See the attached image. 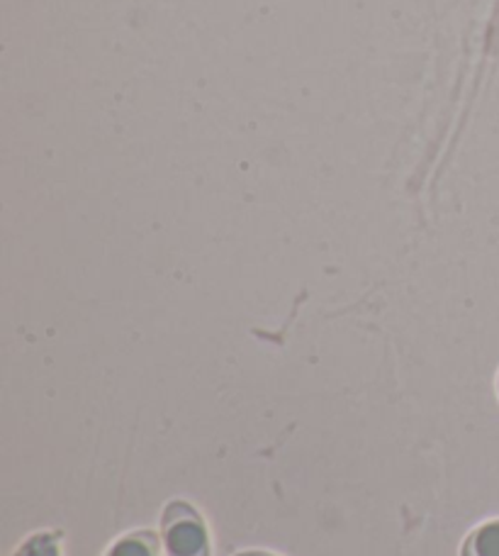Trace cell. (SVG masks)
<instances>
[{"mask_svg":"<svg viewBox=\"0 0 499 556\" xmlns=\"http://www.w3.org/2000/svg\"><path fill=\"white\" fill-rule=\"evenodd\" d=\"M162 534L154 530H132L110 544L103 556H162Z\"/></svg>","mask_w":499,"mask_h":556,"instance_id":"obj_2","label":"cell"},{"mask_svg":"<svg viewBox=\"0 0 499 556\" xmlns=\"http://www.w3.org/2000/svg\"><path fill=\"white\" fill-rule=\"evenodd\" d=\"M158 534L166 556H213L207 522L188 501H168L158 520Z\"/></svg>","mask_w":499,"mask_h":556,"instance_id":"obj_1","label":"cell"},{"mask_svg":"<svg viewBox=\"0 0 499 556\" xmlns=\"http://www.w3.org/2000/svg\"><path fill=\"white\" fill-rule=\"evenodd\" d=\"M13 556H64V532L39 530L17 544Z\"/></svg>","mask_w":499,"mask_h":556,"instance_id":"obj_4","label":"cell"},{"mask_svg":"<svg viewBox=\"0 0 499 556\" xmlns=\"http://www.w3.org/2000/svg\"><path fill=\"white\" fill-rule=\"evenodd\" d=\"M458 556H499V518L481 522L468 532Z\"/></svg>","mask_w":499,"mask_h":556,"instance_id":"obj_3","label":"cell"},{"mask_svg":"<svg viewBox=\"0 0 499 556\" xmlns=\"http://www.w3.org/2000/svg\"><path fill=\"white\" fill-rule=\"evenodd\" d=\"M234 556H278V554L264 552V549H244V552H236Z\"/></svg>","mask_w":499,"mask_h":556,"instance_id":"obj_5","label":"cell"},{"mask_svg":"<svg viewBox=\"0 0 499 556\" xmlns=\"http://www.w3.org/2000/svg\"><path fill=\"white\" fill-rule=\"evenodd\" d=\"M495 391H497V399H499V369H497V376H495Z\"/></svg>","mask_w":499,"mask_h":556,"instance_id":"obj_6","label":"cell"}]
</instances>
